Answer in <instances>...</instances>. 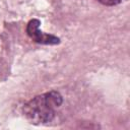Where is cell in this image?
<instances>
[{"label": "cell", "mask_w": 130, "mask_h": 130, "mask_svg": "<svg viewBox=\"0 0 130 130\" xmlns=\"http://www.w3.org/2000/svg\"><path fill=\"white\" fill-rule=\"evenodd\" d=\"M63 104V96L57 90L36 95L22 107V113L29 123L47 124L56 116V109Z\"/></svg>", "instance_id": "cell-1"}, {"label": "cell", "mask_w": 130, "mask_h": 130, "mask_svg": "<svg viewBox=\"0 0 130 130\" xmlns=\"http://www.w3.org/2000/svg\"><path fill=\"white\" fill-rule=\"evenodd\" d=\"M96 1L105 6H115V5L120 4L123 0H96Z\"/></svg>", "instance_id": "cell-3"}, {"label": "cell", "mask_w": 130, "mask_h": 130, "mask_svg": "<svg viewBox=\"0 0 130 130\" xmlns=\"http://www.w3.org/2000/svg\"><path fill=\"white\" fill-rule=\"evenodd\" d=\"M41 25V20L38 18H32L30 19L27 24L25 31L27 36L32 40V42L37 44H42V45H58L60 44L61 40L57 36L51 35V34H45L40 29Z\"/></svg>", "instance_id": "cell-2"}]
</instances>
